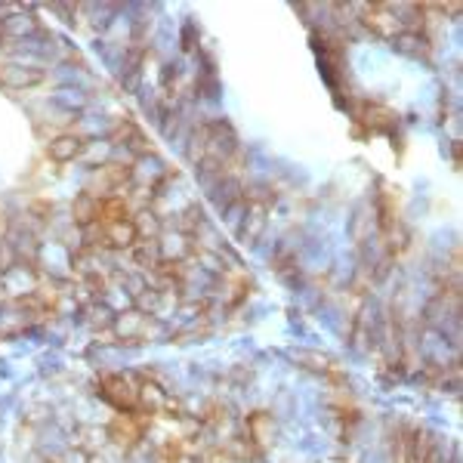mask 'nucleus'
<instances>
[{"label": "nucleus", "instance_id": "2", "mask_svg": "<svg viewBox=\"0 0 463 463\" xmlns=\"http://www.w3.org/2000/svg\"><path fill=\"white\" fill-rule=\"evenodd\" d=\"M81 148H84V139H77V136H56V139H49L47 142V155L53 161H71V158H77L81 155Z\"/></svg>", "mask_w": 463, "mask_h": 463}, {"label": "nucleus", "instance_id": "4", "mask_svg": "<svg viewBox=\"0 0 463 463\" xmlns=\"http://www.w3.org/2000/svg\"><path fill=\"white\" fill-rule=\"evenodd\" d=\"M96 219H105V223H118V219H127V204L120 198H109V201H99Z\"/></svg>", "mask_w": 463, "mask_h": 463}, {"label": "nucleus", "instance_id": "6", "mask_svg": "<svg viewBox=\"0 0 463 463\" xmlns=\"http://www.w3.org/2000/svg\"><path fill=\"white\" fill-rule=\"evenodd\" d=\"M34 22L28 16H10L6 22H0V31L3 34H25V31H31Z\"/></svg>", "mask_w": 463, "mask_h": 463}, {"label": "nucleus", "instance_id": "5", "mask_svg": "<svg viewBox=\"0 0 463 463\" xmlns=\"http://www.w3.org/2000/svg\"><path fill=\"white\" fill-rule=\"evenodd\" d=\"M118 139H124L120 146H127L130 152H136V155H146L148 152V146H146V139H142V133L136 130L133 124H124L120 127V133H118Z\"/></svg>", "mask_w": 463, "mask_h": 463}, {"label": "nucleus", "instance_id": "3", "mask_svg": "<svg viewBox=\"0 0 463 463\" xmlns=\"http://www.w3.org/2000/svg\"><path fill=\"white\" fill-rule=\"evenodd\" d=\"M115 244H133L136 241V226L130 223V219H118V223H109V229H105Z\"/></svg>", "mask_w": 463, "mask_h": 463}, {"label": "nucleus", "instance_id": "1", "mask_svg": "<svg viewBox=\"0 0 463 463\" xmlns=\"http://www.w3.org/2000/svg\"><path fill=\"white\" fill-rule=\"evenodd\" d=\"M0 84L10 90H25L34 87V84L44 81V71L40 68H25V65H0Z\"/></svg>", "mask_w": 463, "mask_h": 463}]
</instances>
